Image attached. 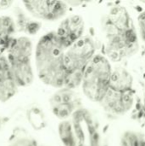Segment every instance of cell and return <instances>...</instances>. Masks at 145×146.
I'll list each match as a JSON object with an SVG mask.
<instances>
[{
	"label": "cell",
	"mask_w": 145,
	"mask_h": 146,
	"mask_svg": "<svg viewBox=\"0 0 145 146\" xmlns=\"http://www.w3.org/2000/svg\"><path fill=\"white\" fill-rule=\"evenodd\" d=\"M66 48L55 31L40 38L35 48V66L40 80L53 88H64L68 73L64 62Z\"/></svg>",
	"instance_id": "1"
},
{
	"label": "cell",
	"mask_w": 145,
	"mask_h": 146,
	"mask_svg": "<svg viewBox=\"0 0 145 146\" xmlns=\"http://www.w3.org/2000/svg\"><path fill=\"white\" fill-rule=\"evenodd\" d=\"M103 29L108 57L121 59L138 44V32L128 11L122 6L113 7L103 18Z\"/></svg>",
	"instance_id": "2"
},
{
	"label": "cell",
	"mask_w": 145,
	"mask_h": 146,
	"mask_svg": "<svg viewBox=\"0 0 145 146\" xmlns=\"http://www.w3.org/2000/svg\"><path fill=\"white\" fill-rule=\"evenodd\" d=\"M114 68L109 58L103 54H97L86 67L81 83L84 96L92 103L103 101L110 86Z\"/></svg>",
	"instance_id": "3"
},
{
	"label": "cell",
	"mask_w": 145,
	"mask_h": 146,
	"mask_svg": "<svg viewBox=\"0 0 145 146\" xmlns=\"http://www.w3.org/2000/svg\"><path fill=\"white\" fill-rule=\"evenodd\" d=\"M97 54L96 41L87 35L66 50L64 62L68 76L64 88L73 90L81 86L84 72Z\"/></svg>",
	"instance_id": "4"
},
{
	"label": "cell",
	"mask_w": 145,
	"mask_h": 146,
	"mask_svg": "<svg viewBox=\"0 0 145 146\" xmlns=\"http://www.w3.org/2000/svg\"><path fill=\"white\" fill-rule=\"evenodd\" d=\"M32 50V41L25 36L15 38L7 50L6 57L18 87L27 86L33 81Z\"/></svg>",
	"instance_id": "5"
},
{
	"label": "cell",
	"mask_w": 145,
	"mask_h": 146,
	"mask_svg": "<svg viewBox=\"0 0 145 146\" xmlns=\"http://www.w3.org/2000/svg\"><path fill=\"white\" fill-rule=\"evenodd\" d=\"M23 4L33 17L47 21L65 17L69 9L68 3L62 1H27Z\"/></svg>",
	"instance_id": "6"
},
{
	"label": "cell",
	"mask_w": 145,
	"mask_h": 146,
	"mask_svg": "<svg viewBox=\"0 0 145 146\" xmlns=\"http://www.w3.org/2000/svg\"><path fill=\"white\" fill-rule=\"evenodd\" d=\"M85 23L80 15L72 14L62 19L55 31L63 46L68 49L85 36Z\"/></svg>",
	"instance_id": "7"
},
{
	"label": "cell",
	"mask_w": 145,
	"mask_h": 146,
	"mask_svg": "<svg viewBox=\"0 0 145 146\" xmlns=\"http://www.w3.org/2000/svg\"><path fill=\"white\" fill-rule=\"evenodd\" d=\"M50 105L54 115L67 121L79 110V98L73 90L62 88L51 97Z\"/></svg>",
	"instance_id": "8"
},
{
	"label": "cell",
	"mask_w": 145,
	"mask_h": 146,
	"mask_svg": "<svg viewBox=\"0 0 145 146\" xmlns=\"http://www.w3.org/2000/svg\"><path fill=\"white\" fill-rule=\"evenodd\" d=\"M134 104L133 92H121L109 89L101 102L103 108L109 113L121 115L127 113Z\"/></svg>",
	"instance_id": "9"
},
{
	"label": "cell",
	"mask_w": 145,
	"mask_h": 146,
	"mask_svg": "<svg viewBox=\"0 0 145 146\" xmlns=\"http://www.w3.org/2000/svg\"><path fill=\"white\" fill-rule=\"evenodd\" d=\"M18 86L13 77L6 56H0V102L9 101L16 93Z\"/></svg>",
	"instance_id": "10"
},
{
	"label": "cell",
	"mask_w": 145,
	"mask_h": 146,
	"mask_svg": "<svg viewBox=\"0 0 145 146\" xmlns=\"http://www.w3.org/2000/svg\"><path fill=\"white\" fill-rule=\"evenodd\" d=\"M109 88L121 92H132L133 89V79L132 74L124 68H114Z\"/></svg>",
	"instance_id": "11"
},
{
	"label": "cell",
	"mask_w": 145,
	"mask_h": 146,
	"mask_svg": "<svg viewBox=\"0 0 145 146\" xmlns=\"http://www.w3.org/2000/svg\"><path fill=\"white\" fill-rule=\"evenodd\" d=\"M15 25L9 16H0V56L9 48L15 39Z\"/></svg>",
	"instance_id": "12"
},
{
	"label": "cell",
	"mask_w": 145,
	"mask_h": 146,
	"mask_svg": "<svg viewBox=\"0 0 145 146\" xmlns=\"http://www.w3.org/2000/svg\"><path fill=\"white\" fill-rule=\"evenodd\" d=\"M121 146H145V136L135 131H126L121 139Z\"/></svg>",
	"instance_id": "13"
},
{
	"label": "cell",
	"mask_w": 145,
	"mask_h": 146,
	"mask_svg": "<svg viewBox=\"0 0 145 146\" xmlns=\"http://www.w3.org/2000/svg\"><path fill=\"white\" fill-rule=\"evenodd\" d=\"M7 146H47L29 136H19L11 140Z\"/></svg>",
	"instance_id": "14"
},
{
	"label": "cell",
	"mask_w": 145,
	"mask_h": 146,
	"mask_svg": "<svg viewBox=\"0 0 145 146\" xmlns=\"http://www.w3.org/2000/svg\"><path fill=\"white\" fill-rule=\"evenodd\" d=\"M138 33L141 39L145 43V10L138 16Z\"/></svg>",
	"instance_id": "15"
},
{
	"label": "cell",
	"mask_w": 145,
	"mask_h": 146,
	"mask_svg": "<svg viewBox=\"0 0 145 146\" xmlns=\"http://www.w3.org/2000/svg\"><path fill=\"white\" fill-rule=\"evenodd\" d=\"M12 4L11 1H0V9H4L9 8Z\"/></svg>",
	"instance_id": "16"
},
{
	"label": "cell",
	"mask_w": 145,
	"mask_h": 146,
	"mask_svg": "<svg viewBox=\"0 0 145 146\" xmlns=\"http://www.w3.org/2000/svg\"><path fill=\"white\" fill-rule=\"evenodd\" d=\"M143 3H144V4H145V2H143Z\"/></svg>",
	"instance_id": "17"
}]
</instances>
